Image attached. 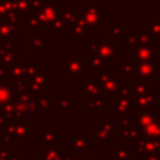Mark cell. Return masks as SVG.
I'll use <instances>...</instances> for the list:
<instances>
[{
	"instance_id": "cell-22",
	"label": "cell",
	"mask_w": 160,
	"mask_h": 160,
	"mask_svg": "<svg viewBox=\"0 0 160 160\" xmlns=\"http://www.w3.org/2000/svg\"><path fill=\"white\" fill-rule=\"evenodd\" d=\"M101 125H102V130L106 131V132H110V131L115 130V126L112 124L108 122V121H101Z\"/></svg>"
},
{
	"instance_id": "cell-24",
	"label": "cell",
	"mask_w": 160,
	"mask_h": 160,
	"mask_svg": "<svg viewBox=\"0 0 160 160\" xmlns=\"http://www.w3.org/2000/svg\"><path fill=\"white\" fill-rule=\"evenodd\" d=\"M156 145H158V149H159V151H160V139L156 140Z\"/></svg>"
},
{
	"instance_id": "cell-3",
	"label": "cell",
	"mask_w": 160,
	"mask_h": 160,
	"mask_svg": "<svg viewBox=\"0 0 160 160\" xmlns=\"http://www.w3.org/2000/svg\"><path fill=\"white\" fill-rule=\"evenodd\" d=\"M134 120H135V125L139 129H141L155 122L158 119H156V114H152L146 109H140V111L134 115Z\"/></svg>"
},
{
	"instance_id": "cell-1",
	"label": "cell",
	"mask_w": 160,
	"mask_h": 160,
	"mask_svg": "<svg viewBox=\"0 0 160 160\" xmlns=\"http://www.w3.org/2000/svg\"><path fill=\"white\" fill-rule=\"evenodd\" d=\"M134 152L136 154H149V152H160L156 145V141H149L144 138H138L134 142Z\"/></svg>"
},
{
	"instance_id": "cell-5",
	"label": "cell",
	"mask_w": 160,
	"mask_h": 160,
	"mask_svg": "<svg viewBox=\"0 0 160 160\" xmlns=\"http://www.w3.org/2000/svg\"><path fill=\"white\" fill-rule=\"evenodd\" d=\"M139 65V72L141 74L142 78L145 79H156V72H155V66H156V58L154 56L152 59L144 61V62H138Z\"/></svg>"
},
{
	"instance_id": "cell-16",
	"label": "cell",
	"mask_w": 160,
	"mask_h": 160,
	"mask_svg": "<svg viewBox=\"0 0 160 160\" xmlns=\"http://www.w3.org/2000/svg\"><path fill=\"white\" fill-rule=\"evenodd\" d=\"M111 29H112V31H111V38L112 39H120L121 38V32H122V25L121 24H112L111 25Z\"/></svg>"
},
{
	"instance_id": "cell-20",
	"label": "cell",
	"mask_w": 160,
	"mask_h": 160,
	"mask_svg": "<svg viewBox=\"0 0 160 160\" xmlns=\"http://www.w3.org/2000/svg\"><path fill=\"white\" fill-rule=\"evenodd\" d=\"M139 41L141 42V45H145V46L151 45V44H150V42H151V38H150L149 35H146V34H140V35H139Z\"/></svg>"
},
{
	"instance_id": "cell-23",
	"label": "cell",
	"mask_w": 160,
	"mask_h": 160,
	"mask_svg": "<svg viewBox=\"0 0 160 160\" xmlns=\"http://www.w3.org/2000/svg\"><path fill=\"white\" fill-rule=\"evenodd\" d=\"M145 160H160V152H149L145 155Z\"/></svg>"
},
{
	"instance_id": "cell-21",
	"label": "cell",
	"mask_w": 160,
	"mask_h": 160,
	"mask_svg": "<svg viewBox=\"0 0 160 160\" xmlns=\"http://www.w3.org/2000/svg\"><path fill=\"white\" fill-rule=\"evenodd\" d=\"M101 65H102V60H101L100 58H92V59L90 60V62H89V66H90V68H95V66L100 68Z\"/></svg>"
},
{
	"instance_id": "cell-12",
	"label": "cell",
	"mask_w": 160,
	"mask_h": 160,
	"mask_svg": "<svg viewBox=\"0 0 160 160\" xmlns=\"http://www.w3.org/2000/svg\"><path fill=\"white\" fill-rule=\"evenodd\" d=\"M151 91V86L145 84V81L142 79H136L134 80V94L140 96V95H144V94H148Z\"/></svg>"
},
{
	"instance_id": "cell-9",
	"label": "cell",
	"mask_w": 160,
	"mask_h": 160,
	"mask_svg": "<svg viewBox=\"0 0 160 160\" xmlns=\"http://www.w3.org/2000/svg\"><path fill=\"white\" fill-rule=\"evenodd\" d=\"M121 88V81L116 79V75H110L109 80L102 84V89L108 95H115L119 94Z\"/></svg>"
},
{
	"instance_id": "cell-17",
	"label": "cell",
	"mask_w": 160,
	"mask_h": 160,
	"mask_svg": "<svg viewBox=\"0 0 160 160\" xmlns=\"http://www.w3.org/2000/svg\"><path fill=\"white\" fill-rule=\"evenodd\" d=\"M95 139H96V141H110V135H109V132H106L101 129L95 132Z\"/></svg>"
},
{
	"instance_id": "cell-7",
	"label": "cell",
	"mask_w": 160,
	"mask_h": 160,
	"mask_svg": "<svg viewBox=\"0 0 160 160\" xmlns=\"http://www.w3.org/2000/svg\"><path fill=\"white\" fill-rule=\"evenodd\" d=\"M156 96H158V92L154 91V90H151V91L148 92V94L136 96L132 105H134L136 109H148V108L151 106V104H152L154 101H156Z\"/></svg>"
},
{
	"instance_id": "cell-4",
	"label": "cell",
	"mask_w": 160,
	"mask_h": 160,
	"mask_svg": "<svg viewBox=\"0 0 160 160\" xmlns=\"http://www.w3.org/2000/svg\"><path fill=\"white\" fill-rule=\"evenodd\" d=\"M155 51H156L155 45H149V46L140 45L134 50V56L138 60V62H144L152 59L155 56Z\"/></svg>"
},
{
	"instance_id": "cell-19",
	"label": "cell",
	"mask_w": 160,
	"mask_h": 160,
	"mask_svg": "<svg viewBox=\"0 0 160 160\" xmlns=\"http://www.w3.org/2000/svg\"><path fill=\"white\" fill-rule=\"evenodd\" d=\"M139 42V36L138 35H134V34H129L128 35V39L122 41V44H130V45H135Z\"/></svg>"
},
{
	"instance_id": "cell-2",
	"label": "cell",
	"mask_w": 160,
	"mask_h": 160,
	"mask_svg": "<svg viewBox=\"0 0 160 160\" xmlns=\"http://www.w3.org/2000/svg\"><path fill=\"white\" fill-rule=\"evenodd\" d=\"M140 34H146L152 39L160 40V16H152L150 22H146L144 28L140 29Z\"/></svg>"
},
{
	"instance_id": "cell-13",
	"label": "cell",
	"mask_w": 160,
	"mask_h": 160,
	"mask_svg": "<svg viewBox=\"0 0 160 160\" xmlns=\"http://www.w3.org/2000/svg\"><path fill=\"white\" fill-rule=\"evenodd\" d=\"M111 156L114 159H116V160H129V159H132L134 155L132 154H129L126 148H119L116 150V152H114Z\"/></svg>"
},
{
	"instance_id": "cell-11",
	"label": "cell",
	"mask_w": 160,
	"mask_h": 160,
	"mask_svg": "<svg viewBox=\"0 0 160 160\" xmlns=\"http://www.w3.org/2000/svg\"><path fill=\"white\" fill-rule=\"evenodd\" d=\"M98 51H99L100 58H101V59H104V60H110L112 56H115V55H116L115 48H114V46H111V45H110V42H104V44H101Z\"/></svg>"
},
{
	"instance_id": "cell-25",
	"label": "cell",
	"mask_w": 160,
	"mask_h": 160,
	"mask_svg": "<svg viewBox=\"0 0 160 160\" xmlns=\"http://www.w3.org/2000/svg\"><path fill=\"white\" fill-rule=\"evenodd\" d=\"M90 160H95V159H90Z\"/></svg>"
},
{
	"instance_id": "cell-14",
	"label": "cell",
	"mask_w": 160,
	"mask_h": 160,
	"mask_svg": "<svg viewBox=\"0 0 160 160\" xmlns=\"http://www.w3.org/2000/svg\"><path fill=\"white\" fill-rule=\"evenodd\" d=\"M100 15H104V12H101V14H95V12H91V14H89L88 16H86V20H88V22L91 25V26H95V25H98L100 21H104V19H105V16L104 18H100Z\"/></svg>"
},
{
	"instance_id": "cell-15",
	"label": "cell",
	"mask_w": 160,
	"mask_h": 160,
	"mask_svg": "<svg viewBox=\"0 0 160 160\" xmlns=\"http://www.w3.org/2000/svg\"><path fill=\"white\" fill-rule=\"evenodd\" d=\"M122 72L124 74H134L139 72V65L135 62H126L122 65Z\"/></svg>"
},
{
	"instance_id": "cell-8",
	"label": "cell",
	"mask_w": 160,
	"mask_h": 160,
	"mask_svg": "<svg viewBox=\"0 0 160 160\" xmlns=\"http://www.w3.org/2000/svg\"><path fill=\"white\" fill-rule=\"evenodd\" d=\"M140 129L134 124L130 126H124L121 130L118 131V135L122 139V141H135L139 138Z\"/></svg>"
},
{
	"instance_id": "cell-6",
	"label": "cell",
	"mask_w": 160,
	"mask_h": 160,
	"mask_svg": "<svg viewBox=\"0 0 160 160\" xmlns=\"http://www.w3.org/2000/svg\"><path fill=\"white\" fill-rule=\"evenodd\" d=\"M140 130H141V134L145 140L156 141L160 139V120H156L155 122H152L145 128H141Z\"/></svg>"
},
{
	"instance_id": "cell-18",
	"label": "cell",
	"mask_w": 160,
	"mask_h": 160,
	"mask_svg": "<svg viewBox=\"0 0 160 160\" xmlns=\"http://www.w3.org/2000/svg\"><path fill=\"white\" fill-rule=\"evenodd\" d=\"M89 104H90L91 106H95V108H99V106H104V105H105V102H104L102 98H100V96L91 98V99L89 100Z\"/></svg>"
},
{
	"instance_id": "cell-10",
	"label": "cell",
	"mask_w": 160,
	"mask_h": 160,
	"mask_svg": "<svg viewBox=\"0 0 160 160\" xmlns=\"http://www.w3.org/2000/svg\"><path fill=\"white\" fill-rule=\"evenodd\" d=\"M131 106H132V101H130L128 99H124V98H119L115 102L111 104V111L114 114L124 112V111L129 110Z\"/></svg>"
}]
</instances>
